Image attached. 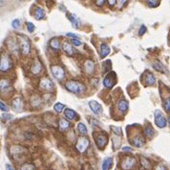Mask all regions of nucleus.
<instances>
[{
	"label": "nucleus",
	"instance_id": "39",
	"mask_svg": "<svg viewBox=\"0 0 170 170\" xmlns=\"http://www.w3.org/2000/svg\"><path fill=\"white\" fill-rule=\"evenodd\" d=\"M11 26H13L14 29H18L19 27H20V21H19V19H14V20H13Z\"/></svg>",
	"mask_w": 170,
	"mask_h": 170
},
{
	"label": "nucleus",
	"instance_id": "20",
	"mask_svg": "<svg viewBox=\"0 0 170 170\" xmlns=\"http://www.w3.org/2000/svg\"><path fill=\"white\" fill-rule=\"evenodd\" d=\"M41 70H42L41 63L39 61H34L33 63V65H32V68H31L32 73H33L34 75H38L41 72Z\"/></svg>",
	"mask_w": 170,
	"mask_h": 170
},
{
	"label": "nucleus",
	"instance_id": "36",
	"mask_svg": "<svg viewBox=\"0 0 170 170\" xmlns=\"http://www.w3.org/2000/svg\"><path fill=\"white\" fill-rule=\"evenodd\" d=\"M110 128H111V130L114 132V134L116 136H121V129L120 128V127H117V126H114V125H112V126H110Z\"/></svg>",
	"mask_w": 170,
	"mask_h": 170
},
{
	"label": "nucleus",
	"instance_id": "43",
	"mask_svg": "<svg viewBox=\"0 0 170 170\" xmlns=\"http://www.w3.org/2000/svg\"><path fill=\"white\" fill-rule=\"evenodd\" d=\"M71 42H72V44L75 45V46H80L82 44L80 39H72V41H71Z\"/></svg>",
	"mask_w": 170,
	"mask_h": 170
},
{
	"label": "nucleus",
	"instance_id": "23",
	"mask_svg": "<svg viewBox=\"0 0 170 170\" xmlns=\"http://www.w3.org/2000/svg\"><path fill=\"white\" fill-rule=\"evenodd\" d=\"M58 126L61 131H66V130L70 127V122L67 120H65V118H60L58 122Z\"/></svg>",
	"mask_w": 170,
	"mask_h": 170
},
{
	"label": "nucleus",
	"instance_id": "1",
	"mask_svg": "<svg viewBox=\"0 0 170 170\" xmlns=\"http://www.w3.org/2000/svg\"><path fill=\"white\" fill-rule=\"evenodd\" d=\"M65 88L71 93L74 94H81L86 90V87L81 82L77 80H68L65 83Z\"/></svg>",
	"mask_w": 170,
	"mask_h": 170
},
{
	"label": "nucleus",
	"instance_id": "30",
	"mask_svg": "<svg viewBox=\"0 0 170 170\" xmlns=\"http://www.w3.org/2000/svg\"><path fill=\"white\" fill-rule=\"evenodd\" d=\"M8 46H9V48L11 49V52H14V53H17V52H18L19 46L16 44V42H14V40L8 42Z\"/></svg>",
	"mask_w": 170,
	"mask_h": 170
},
{
	"label": "nucleus",
	"instance_id": "9",
	"mask_svg": "<svg viewBox=\"0 0 170 170\" xmlns=\"http://www.w3.org/2000/svg\"><path fill=\"white\" fill-rule=\"evenodd\" d=\"M136 164V160L135 158L133 157H126L125 159H123V161H121V168L123 170H130L132 169L133 166Z\"/></svg>",
	"mask_w": 170,
	"mask_h": 170
},
{
	"label": "nucleus",
	"instance_id": "22",
	"mask_svg": "<svg viewBox=\"0 0 170 170\" xmlns=\"http://www.w3.org/2000/svg\"><path fill=\"white\" fill-rule=\"evenodd\" d=\"M118 108L121 112L124 113L127 111L128 109V101L125 100H121L118 102Z\"/></svg>",
	"mask_w": 170,
	"mask_h": 170
},
{
	"label": "nucleus",
	"instance_id": "28",
	"mask_svg": "<svg viewBox=\"0 0 170 170\" xmlns=\"http://www.w3.org/2000/svg\"><path fill=\"white\" fill-rule=\"evenodd\" d=\"M144 134L149 138V139H152V138L155 136V131H154V129L152 128V126L150 125V124L147 125V126H145V128H144Z\"/></svg>",
	"mask_w": 170,
	"mask_h": 170
},
{
	"label": "nucleus",
	"instance_id": "33",
	"mask_svg": "<svg viewBox=\"0 0 170 170\" xmlns=\"http://www.w3.org/2000/svg\"><path fill=\"white\" fill-rule=\"evenodd\" d=\"M64 107H65L64 104L60 103V102H57V103L54 105V110L57 113H60V112H62V110L64 109Z\"/></svg>",
	"mask_w": 170,
	"mask_h": 170
},
{
	"label": "nucleus",
	"instance_id": "51",
	"mask_svg": "<svg viewBox=\"0 0 170 170\" xmlns=\"http://www.w3.org/2000/svg\"><path fill=\"white\" fill-rule=\"evenodd\" d=\"M168 123H169V125H170V116H169V118H168Z\"/></svg>",
	"mask_w": 170,
	"mask_h": 170
},
{
	"label": "nucleus",
	"instance_id": "19",
	"mask_svg": "<svg viewBox=\"0 0 170 170\" xmlns=\"http://www.w3.org/2000/svg\"><path fill=\"white\" fill-rule=\"evenodd\" d=\"M64 115H65V117L67 118H69V120H77V118H78L76 111H74V110L69 109V108L65 109Z\"/></svg>",
	"mask_w": 170,
	"mask_h": 170
},
{
	"label": "nucleus",
	"instance_id": "34",
	"mask_svg": "<svg viewBox=\"0 0 170 170\" xmlns=\"http://www.w3.org/2000/svg\"><path fill=\"white\" fill-rule=\"evenodd\" d=\"M141 165L143 166L144 168L146 169H149L150 168V163L149 161L146 159L144 157H141Z\"/></svg>",
	"mask_w": 170,
	"mask_h": 170
},
{
	"label": "nucleus",
	"instance_id": "13",
	"mask_svg": "<svg viewBox=\"0 0 170 170\" xmlns=\"http://www.w3.org/2000/svg\"><path fill=\"white\" fill-rule=\"evenodd\" d=\"M24 152H25V148L21 147V146L14 145V146H11V155L14 156V159L19 158V156H21Z\"/></svg>",
	"mask_w": 170,
	"mask_h": 170
},
{
	"label": "nucleus",
	"instance_id": "37",
	"mask_svg": "<svg viewBox=\"0 0 170 170\" xmlns=\"http://www.w3.org/2000/svg\"><path fill=\"white\" fill-rule=\"evenodd\" d=\"M19 170H35L34 166L33 164H25L20 166Z\"/></svg>",
	"mask_w": 170,
	"mask_h": 170
},
{
	"label": "nucleus",
	"instance_id": "48",
	"mask_svg": "<svg viewBox=\"0 0 170 170\" xmlns=\"http://www.w3.org/2000/svg\"><path fill=\"white\" fill-rule=\"evenodd\" d=\"M156 170H166V168H165L164 165L163 164H159L158 166L156 167Z\"/></svg>",
	"mask_w": 170,
	"mask_h": 170
},
{
	"label": "nucleus",
	"instance_id": "15",
	"mask_svg": "<svg viewBox=\"0 0 170 170\" xmlns=\"http://www.w3.org/2000/svg\"><path fill=\"white\" fill-rule=\"evenodd\" d=\"M22 106H23V103H22L21 98H15L11 100V108H13L14 111L16 112L20 111L22 109Z\"/></svg>",
	"mask_w": 170,
	"mask_h": 170
},
{
	"label": "nucleus",
	"instance_id": "4",
	"mask_svg": "<svg viewBox=\"0 0 170 170\" xmlns=\"http://www.w3.org/2000/svg\"><path fill=\"white\" fill-rule=\"evenodd\" d=\"M155 116V123L159 128H164L166 126V118H164V114L161 113L160 110H156L154 113Z\"/></svg>",
	"mask_w": 170,
	"mask_h": 170
},
{
	"label": "nucleus",
	"instance_id": "27",
	"mask_svg": "<svg viewBox=\"0 0 170 170\" xmlns=\"http://www.w3.org/2000/svg\"><path fill=\"white\" fill-rule=\"evenodd\" d=\"M144 80H145L146 84H147V85H153V84H155L156 78H155V77L153 76V74L148 73V74H146V76L144 77Z\"/></svg>",
	"mask_w": 170,
	"mask_h": 170
},
{
	"label": "nucleus",
	"instance_id": "21",
	"mask_svg": "<svg viewBox=\"0 0 170 170\" xmlns=\"http://www.w3.org/2000/svg\"><path fill=\"white\" fill-rule=\"evenodd\" d=\"M84 68H85L86 73L92 74V73L94 72V70H95V64H94V62H93L92 60H90V59L86 60L85 63H84Z\"/></svg>",
	"mask_w": 170,
	"mask_h": 170
},
{
	"label": "nucleus",
	"instance_id": "7",
	"mask_svg": "<svg viewBox=\"0 0 170 170\" xmlns=\"http://www.w3.org/2000/svg\"><path fill=\"white\" fill-rule=\"evenodd\" d=\"M39 87H40L42 90L52 91L55 88V85H54V82L51 80L50 78L43 77L40 80V82H39Z\"/></svg>",
	"mask_w": 170,
	"mask_h": 170
},
{
	"label": "nucleus",
	"instance_id": "40",
	"mask_svg": "<svg viewBox=\"0 0 170 170\" xmlns=\"http://www.w3.org/2000/svg\"><path fill=\"white\" fill-rule=\"evenodd\" d=\"M0 109H1V111L4 112V113H7L8 111H9V107H8V106L4 103L3 101L0 102Z\"/></svg>",
	"mask_w": 170,
	"mask_h": 170
},
{
	"label": "nucleus",
	"instance_id": "11",
	"mask_svg": "<svg viewBox=\"0 0 170 170\" xmlns=\"http://www.w3.org/2000/svg\"><path fill=\"white\" fill-rule=\"evenodd\" d=\"M89 106H90L91 110H92L96 115H98V116H100V115L102 114V107L98 101L91 100L89 102Z\"/></svg>",
	"mask_w": 170,
	"mask_h": 170
},
{
	"label": "nucleus",
	"instance_id": "46",
	"mask_svg": "<svg viewBox=\"0 0 170 170\" xmlns=\"http://www.w3.org/2000/svg\"><path fill=\"white\" fill-rule=\"evenodd\" d=\"M122 151L123 152H132V148L129 147V146H124V147L122 148Z\"/></svg>",
	"mask_w": 170,
	"mask_h": 170
},
{
	"label": "nucleus",
	"instance_id": "17",
	"mask_svg": "<svg viewBox=\"0 0 170 170\" xmlns=\"http://www.w3.org/2000/svg\"><path fill=\"white\" fill-rule=\"evenodd\" d=\"M112 165H113V159L111 157H108V158H105L103 161H102L101 168L102 170H110L112 168Z\"/></svg>",
	"mask_w": 170,
	"mask_h": 170
},
{
	"label": "nucleus",
	"instance_id": "26",
	"mask_svg": "<svg viewBox=\"0 0 170 170\" xmlns=\"http://www.w3.org/2000/svg\"><path fill=\"white\" fill-rule=\"evenodd\" d=\"M153 68L155 69L156 71H158V72H161V73H165V68H164V65L161 63V61L159 60H156L154 61L153 63Z\"/></svg>",
	"mask_w": 170,
	"mask_h": 170
},
{
	"label": "nucleus",
	"instance_id": "3",
	"mask_svg": "<svg viewBox=\"0 0 170 170\" xmlns=\"http://www.w3.org/2000/svg\"><path fill=\"white\" fill-rule=\"evenodd\" d=\"M89 144H90L89 140L87 139L86 137L83 136V137H80V138H78L77 142V144H76V147H77L78 152L84 153L86 151V149L88 148Z\"/></svg>",
	"mask_w": 170,
	"mask_h": 170
},
{
	"label": "nucleus",
	"instance_id": "29",
	"mask_svg": "<svg viewBox=\"0 0 170 170\" xmlns=\"http://www.w3.org/2000/svg\"><path fill=\"white\" fill-rule=\"evenodd\" d=\"M77 130H78V132L83 136L87 135V133H88V131H87V127L84 123H82V122H78L77 123Z\"/></svg>",
	"mask_w": 170,
	"mask_h": 170
},
{
	"label": "nucleus",
	"instance_id": "50",
	"mask_svg": "<svg viewBox=\"0 0 170 170\" xmlns=\"http://www.w3.org/2000/svg\"><path fill=\"white\" fill-rule=\"evenodd\" d=\"M5 169H6V170H14L13 166H11V165L9 164H6V165H5Z\"/></svg>",
	"mask_w": 170,
	"mask_h": 170
},
{
	"label": "nucleus",
	"instance_id": "32",
	"mask_svg": "<svg viewBox=\"0 0 170 170\" xmlns=\"http://www.w3.org/2000/svg\"><path fill=\"white\" fill-rule=\"evenodd\" d=\"M0 87H1V92L10 88V81L7 80H1L0 81Z\"/></svg>",
	"mask_w": 170,
	"mask_h": 170
},
{
	"label": "nucleus",
	"instance_id": "42",
	"mask_svg": "<svg viewBox=\"0 0 170 170\" xmlns=\"http://www.w3.org/2000/svg\"><path fill=\"white\" fill-rule=\"evenodd\" d=\"M146 31H147V29H146V27L144 25H142L141 26V28L139 30V34L140 35H142V34H144L146 33Z\"/></svg>",
	"mask_w": 170,
	"mask_h": 170
},
{
	"label": "nucleus",
	"instance_id": "14",
	"mask_svg": "<svg viewBox=\"0 0 170 170\" xmlns=\"http://www.w3.org/2000/svg\"><path fill=\"white\" fill-rule=\"evenodd\" d=\"M68 19L70 20V22L72 23V25L75 29H78L80 27V18L75 14H68Z\"/></svg>",
	"mask_w": 170,
	"mask_h": 170
},
{
	"label": "nucleus",
	"instance_id": "6",
	"mask_svg": "<svg viewBox=\"0 0 170 170\" xmlns=\"http://www.w3.org/2000/svg\"><path fill=\"white\" fill-rule=\"evenodd\" d=\"M19 48H20L22 54L24 55H28L31 51V46L29 41L27 40V38L24 37H19Z\"/></svg>",
	"mask_w": 170,
	"mask_h": 170
},
{
	"label": "nucleus",
	"instance_id": "31",
	"mask_svg": "<svg viewBox=\"0 0 170 170\" xmlns=\"http://www.w3.org/2000/svg\"><path fill=\"white\" fill-rule=\"evenodd\" d=\"M40 103H41V98H39L38 96H34L33 98H32V100H31L32 106H34V107H37V106H38Z\"/></svg>",
	"mask_w": 170,
	"mask_h": 170
},
{
	"label": "nucleus",
	"instance_id": "44",
	"mask_svg": "<svg viewBox=\"0 0 170 170\" xmlns=\"http://www.w3.org/2000/svg\"><path fill=\"white\" fill-rule=\"evenodd\" d=\"M67 37H72V39H78V37L76 34H72V33H67L66 34Z\"/></svg>",
	"mask_w": 170,
	"mask_h": 170
},
{
	"label": "nucleus",
	"instance_id": "18",
	"mask_svg": "<svg viewBox=\"0 0 170 170\" xmlns=\"http://www.w3.org/2000/svg\"><path fill=\"white\" fill-rule=\"evenodd\" d=\"M62 49L66 54H68V55H73V54L76 53V51H75V49L73 48V45L71 44V43H69L68 41H65L64 43H63Z\"/></svg>",
	"mask_w": 170,
	"mask_h": 170
},
{
	"label": "nucleus",
	"instance_id": "25",
	"mask_svg": "<svg viewBox=\"0 0 170 170\" xmlns=\"http://www.w3.org/2000/svg\"><path fill=\"white\" fill-rule=\"evenodd\" d=\"M49 45L54 51H58L59 48H60V43H59L58 39L57 37H54V38L51 39L50 42H49Z\"/></svg>",
	"mask_w": 170,
	"mask_h": 170
},
{
	"label": "nucleus",
	"instance_id": "38",
	"mask_svg": "<svg viewBox=\"0 0 170 170\" xmlns=\"http://www.w3.org/2000/svg\"><path fill=\"white\" fill-rule=\"evenodd\" d=\"M26 27H27V30H28L29 33H33L34 31V25L32 22H26Z\"/></svg>",
	"mask_w": 170,
	"mask_h": 170
},
{
	"label": "nucleus",
	"instance_id": "45",
	"mask_svg": "<svg viewBox=\"0 0 170 170\" xmlns=\"http://www.w3.org/2000/svg\"><path fill=\"white\" fill-rule=\"evenodd\" d=\"M105 2H106L105 0H97L95 3H96V5H98V6H102Z\"/></svg>",
	"mask_w": 170,
	"mask_h": 170
},
{
	"label": "nucleus",
	"instance_id": "5",
	"mask_svg": "<svg viewBox=\"0 0 170 170\" xmlns=\"http://www.w3.org/2000/svg\"><path fill=\"white\" fill-rule=\"evenodd\" d=\"M117 80V75L115 72H110L107 76H106L103 78V85L106 87V88H112V87L115 85Z\"/></svg>",
	"mask_w": 170,
	"mask_h": 170
},
{
	"label": "nucleus",
	"instance_id": "24",
	"mask_svg": "<svg viewBox=\"0 0 170 170\" xmlns=\"http://www.w3.org/2000/svg\"><path fill=\"white\" fill-rule=\"evenodd\" d=\"M109 54H110L109 46L107 44H105V43H102L100 45V57L103 58L105 57H107Z\"/></svg>",
	"mask_w": 170,
	"mask_h": 170
},
{
	"label": "nucleus",
	"instance_id": "2",
	"mask_svg": "<svg viewBox=\"0 0 170 170\" xmlns=\"http://www.w3.org/2000/svg\"><path fill=\"white\" fill-rule=\"evenodd\" d=\"M51 72H52L54 77L57 78V80H62L65 77V71L59 65H53L51 67Z\"/></svg>",
	"mask_w": 170,
	"mask_h": 170
},
{
	"label": "nucleus",
	"instance_id": "47",
	"mask_svg": "<svg viewBox=\"0 0 170 170\" xmlns=\"http://www.w3.org/2000/svg\"><path fill=\"white\" fill-rule=\"evenodd\" d=\"M2 118H6V120H11V118H13V116H11V115L3 114V115H2Z\"/></svg>",
	"mask_w": 170,
	"mask_h": 170
},
{
	"label": "nucleus",
	"instance_id": "35",
	"mask_svg": "<svg viewBox=\"0 0 170 170\" xmlns=\"http://www.w3.org/2000/svg\"><path fill=\"white\" fill-rule=\"evenodd\" d=\"M163 106H164V108L165 111H166V112H170V97L167 98H165V100H164Z\"/></svg>",
	"mask_w": 170,
	"mask_h": 170
},
{
	"label": "nucleus",
	"instance_id": "49",
	"mask_svg": "<svg viewBox=\"0 0 170 170\" xmlns=\"http://www.w3.org/2000/svg\"><path fill=\"white\" fill-rule=\"evenodd\" d=\"M107 3L109 4V6H111V7H113L115 4L117 3V1H115V0H108L107 1Z\"/></svg>",
	"mask_w": 170,
	"mask_h": 170
},
{
	"label": "nucleus",
	"instance_id": "12",
	"mask_svg": "<svg viewBox=\"0 0 170 170\" xmlns=\"http://www.w3.org/2000/svg\"><path fill=\"white\" fill-rule=\"evenodd\" d=\"M130 142H131V144L135 146V147H141V146L144 145L145 140L141 135H137V136H135L133 138Z\"/></svg>",
	"mask_w": 170,
	"mask_h": 170
},
{
	"label": "nucleus",
	"instance_id": "16",
	"mask_svg": "<svg viewBox=\"0 0 170 170\" xmlns=\"http://www.w3.org/2000/svg\"><path fill=\"white\" fill-rule=\"evenodd\" d=\"M34 16L37 20H42L45 17V11L42 9L41 7H35L34 9Z\"/></svg>",
	"mask_w": 170,
	"mask_h": 170
},
{
	"label": "nucleus",
	"instance_id": "10",
	"mask_svg": "<svg viewBox=\"0 0 170 170\" xmlns=\"http://www.w3.org/2000/svg\"><path fill=\"white\" fill-rule=\"evenodd\" d=\"M11 68V62L10 57L4 55L1 57V64H0V70L1 72H6V71L10 70Z\"/></svg>",
	"mask_w": 170,
	"mask_h": 170
},
{
	"label": "nucleus",
	"instance_id": "41",
	"mask_svg": "<svg viewBox=\"0 0 170 170\" xmlns=\"http://www.w3.org/2000/svg\"><path fill=\"white\" fill-rule=\"evenodd\" d=\"M147 4H148L149 7L155 8V7H157V6H159L160 1H151V0H149V1H147Z\"/></svg>",
	"mask_w": 170,
	"mask_h": 170
},
{
	"label": "nucleus",
	"instance_id": "8",
	"mask_svg": "<svg viewBox=\"0 0 170 170\" xmlns=\"http://www.w3.org/2000/svg\"><path fill=\"white\" fill-rule=\"evenodd\" d=\"M95 141H96L97 146L100 149H103L104 146L107 144L108 141V138L106 135H103V134H98L96 136L95 135Z\"/></svg>",
	"mask_w": 170,
	"mask_h": 170
}]
</instances>
